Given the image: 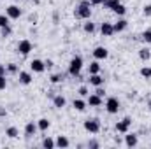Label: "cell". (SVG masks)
<instances>
[{"label":"cell","mask_w":151,"mask_h":149,"mask_svg":"<svg viewBox=\"0 0 151 149\" xmlns=\"http://www.w3.org/2000/svg\"><path fill=\"white\" fill-rule=\"evenodd\" d=\"M37 123H34V121H28L27 125H25V137L27 139H30V137H34L35 133H37Z\"/></svg>","instance_id":"5bb4252c"},{"label":"cell","mask_w":151,"mask_h":149,"mask_svg":"<svg viewBox=\"0 0 151 149\" xmlns=\"http://www.w3.org/2000/svg\"><path fill=\"white\" fill-rule=\"evenodd\" d=\"M139 58H141L142 62H150L151 60V49L150 47H141V49H139Z\"/></svg>","instance_id":"7402d4cb"},{"label":"cell","mask_w":151,"mask_h":149,"mask_svg":"<svg viewBox=\"0 0 151 149\" xmlns=\"http://www.w3.org/2000/svg\"><path fill=\"white\" fill-rule=\"evenodd\" d=\"M113 27H114V34H121V32H125V30H127L128 21H127L125 18H119L116 23H113Z\"/></svg>","instance_id":"9a60e30c"},{"label":"cell","mask_w":151,"mask_h":149,"mask_svg":"<svg viewBox=\"0 0 151 149\" xmlns=\"http://www.w3.org/2000/svg\"><path fill=\"white\" fill-rule=\"evenodd\" d=\"M83 65H84L83 58H81V56H74V58L69 62V69H67L69 75H72V77H79L81 70H83Z\"/></svg>","instance_id":"7a4b0ae2"},{"label":"cell","mask_w":151,"mask_h":149,"mask_svg":"<svg viewBox=\"0 0 151 149\" xmlns=\"http://www.w3.org/2000/svg\"><path fill=\"white\" fill-rule=\"evenodd\" d=\"M74 16L77 19H90L91 16V5L88 0H81L74 9Z\"/></svg>","instance_id":"6da1fadb"},{"label":"cell","mask_w":151,"mask_h":149,"mask_svg":"<svg viewBox=\"0 0 151 149\" xmlns=\"http://www.w3.org/2000/svg\"><path fill=\"white\" fill-rule=\"evenodd\" d=\"M0 30H2V37H4V39L9 37V35L12 34V30H11V25H9V27H4V28H0Z\"/></svg>","instance_id":"836d02e7"},{"label":"cell","mask_w":151,"mask_h":149,"mask_svg":"<svg viewBox=\"0 0 151 149\" xmlns=\"http://www.w3.org/2000/svg\"><path fill=\"white\" fill-rule=\"evenodd\" d=\"M83 30L86 32V34H95V30H97V27H95V23H91L90 19L83 25Z\"/></svg>","instance_id":"d4e9b609"},{"label":"cell","mask_w":151,"mask_h":149,"mask_svg":"<svg viewBox=\"0 0 151 149\" xmlns=\"http://www.w3.org/2000/svg\"><path fill=\"white\" fill-rule=\"evenodd\" d=\"M5 69H7V74H18V72H19V69H18V65H16V63H7V65H5Z\"/></svg>","instance_id":"f1b7e54d"},{"label":"cell","mask_w":151,"mask_h":149,"mask_svg":"<svg viewBox=\"0 0 151 149\" xmlns=\"http://www.w3.org/2000/svg\"><path fill=\"white\" fill-rule=\"evenodd\" d=\"M53 105H55L56 109H63V107L67 105V98H65L63 95H55V97H53Z\"/></svg>","instance_id":"ac0fdd59"},{"label":"cell","mask_w":151,"mask_h":149,"mask_svg":"<svg viewBox=\"0 0 151 149\" xmlns=\"http://www.w3.org/2000/svg\"><path fill=\"white\" fill-rule=\"evenodd\" d=\"M88 82L91 84V86H104V77L100 74H91V75H88Z\"/></svg>","instance_id":"e0dca14e"},{"label":"cell","mask_w":151,"mask_h":149,"mask_svg":"<svg viewBox=\"0 0 151 149\" xmlns=\"http://www.w3.org/2000/svg\"><path fill=\"white\" fill-rule=\"evenodd\" d=\"M30 70H32L34 74H42V72L46 70V63H44V60H39V58L32 60V62H30Z\"/></svg>","instance_id":"30bf717a"},{"label":"cell","mask_w":151,"mask_h":149,"mask_svg":"<svg viewBox=\"0 0 151 149\" xmlns=\"http://www.w3.org/2000/svg\"><path fill=\"white\" fill-rule=\"evenodd\" d=\"M119 107H121V104H119V100L116 97H107L106 98V111H107V114H118Z\"/></svg>","instance_id":"277c9868"},{"label":"cell","mask_w":151,"mask_h":149,"mask_svg":"<svg viewBox=\"0 0 151 149\" xmlns=\"http://www.w3.org/2000/svg\"><path fill=\"white\" fill-rule=\"evenodd\" d=\"M42 148L44 149H55L56 148L55 139H51V137H44V139H42Z\"/></svg>","instance_id":"cb8c5ba5"},{"label":"cell","mask_w":151,"mask_h":149,"mask_svg":"<svg viewBox=\"0 0 151 149\" xmlns=\"http://www.w3.org/2000/svg\"><path fill=\"white\" fill-rule=\"evenodd\" d=\"M44 63H46V69H53V67H55V62H53V60H49V58H47V60H44Z\"/></svg>","instance_id":"f35d334b"},{"label":"cell","mask_w":151,"mask_h":149,"mask_svg":"<svg viewBox=\"0 0 151 149\" xmlns=\"http://www.w3.org/2000/svg\"><path fill=\"white\" fill-rule=\"evenodd\" d=\"M100 70H102V67H100L99 60H95V62H91V63L88 65V75H91V74H100Z\"/></svg>","instance_id":"ffe728a7"},{"label":"cell","mask_w":151,"mask_h":149,"mask_svg":"<svg viewBox=\"0 0 151 149\" xmlns=\"http://www.w3.org/2000/svg\"><path fill=\"white\" fill-rule=\"evenodd\" d=\"M83 126H84V130L88 132V133H99L100 130H102V125H100V119L99 117H91V119H86L84 123H83Z\"/></svg>","instance_id":"3957f363"},{"label":"cell","mask_w":151,"mask_h":149,"mask_svg":"<svg viewBox=\"0 0 151 149\" xmlns=\"http://www.w3.org/2000/svg\"><path fill=\"white\" fill-rule=\"evenodd\" d=\"M49 126H51V121H49L47 117H40V119L37 121V128L40 130V132H47Z\"/></svg>","instance_id":"44dd1931"},{"label":"cell","mask_w":151,"mask_h":149,"mask_svg":"<svg viewBox=\"0 0 151 149\" xmlns=\"http://www.w3.org/2000/svg\"><path fill=\"white\" fill-rule=\"evenodd\" d=\"M141 75H142L144 79H151V67H148V65L142 67V69H141Z\"/></svg>","instance_id":"d6a6232c"},{"label":"cell","mask_w":151,"mask_h":149,"mask_svg":"<svg viewBox=\"0 0 151 149\" xmlns=\"http://www.w3.org/2000/svg\"><path fill=\"white\" fill-rule=\"evenodd\" d=\"M55 142H56V148H62V149H67L69 146H70V140H69L65 135H58Z\"/></svg>","instance_id":"d6986e66"},{"label":"cell","mask_w":151,"mask_h":149,"mask_svg":"<svg viewBox=\"0 0 151 149\" xmlns=\"http://www.w3.org/2000/svg\"><path fill=\"white\" fill-rule=\"evenodd\" d=\"M130 125H132V117L127 116V117H123L121 121H118V123L114 125V130H116L118 133H127V132H130Z\"/></svg>","instance_id":"5b68a950"},{"label":"cell","mask_w":151,"mask_h":149,"mask_svg":"<svg viewBox=\"0 0 151 149\" xmlns=\"http://www.w3.org/2000/svg\"><path fill=\"white\" fill-rule=\"evenodd\" d=\"M91 54H93V58L95 60H107L109 58V49L107 47H104V46H97L93 51H91Z\"/></svg>","instance_id":"52a82bcc"},{"label":"cell","mask_w":151,"mask_h":149,"mask_svg":"<svg viewBox=\"0 0 151 149\" xmlns=\"http://www.w3.org/2000/svg\"><path fill=\"white\" fill-rule=\"evenodd\" d=\"M118 4H119V0H104V2H102V5H104L106 9H111V11H113Z\"/></svg>","instance_id":"83f0119b"},{"label":"cell","mask_w":151,"mask_h":149,"mask_svg":"<svg viewBox=\"0 0 151 149\" xmlns=\"http://www.w3.org/2000/svg\"><path fill=\"white\" fill-rule=\"evenodd\" d=\"M32 81H34L32 72H27V70H19V72H18V82H19V84L28 86V84H32Z\"/></svg>","instance_id":"9c48e42d"},{"label":"cell","mask_w":151,"mask_h":149,"mask_svg":"<svg viewBox=\"0 0 151 149\" xmlns=\"http://www.w3.org/2000/svg\"><path fill=\"white\" fill-rule=\"evenodd\" d=\"M0 74H7V69H5V65H0Z\"/></svg>","instance_id":"b9f144b4"},{"label":"cell","mask_w":151,"mask_h":149,"mask_svg":"<svg viewBox=\"0 0 151 149\" xmlns=\"http://www.w3.org/2000/svg\"><path fill=\"white\" fill-rule=\"evenodd\" d=\"M88 148L90 149H99L100 148V142H99V140H90V142H88Z\"/></svg>","instance_id":"8d00e7d4"},{"label":"cell","mask_w":151,"mask_h":149,"mask_svg":"<svg viewBox=\"0 0 151 149\" xmlns=\"http://www.w3.org/2000/svg\"><path fill=\"white\" fill-rule=\"evenodd\" d=\"M62 81H63V74H51L49 75V82L51 84H58Z\"/></svg>","instance_id":"4316f807"},{"label":"cell","mask_w":151,"mask_h":149,"mask_svg":"<svg viewBox=\"0 0 151 149\" xmlns=\"http://www.w3.org/2000/svg\"><path fill=\"white\" fill-rule=\"evenodd\" d=\"M142 14H144L146 18H151V4H146V5L142 7Z\"/></svg>","instance_id":"e575fe53"},{"label":"cell","mask_w":151,"mask_h":149,"mask_svg":"<svg viewBox=\"0 0 151 149\" xmlns=\"http://www.w3.org/2000/svg\"><path fill=\"white\" fill-rule=\"evenodd\" d=\"M125 146H127V148H135V146H139V135L127 132V133H125Z\"/></svg>","instance_id":"4fadbf2b"},{"label":"cell","mask_w":151,"mask_h":149,"mask_svg":"<svg viewBox=\"0 0 151 149\" xmlns=\"http://www.w3.org/2000/svg\"><path fill=\"white\" fill-rule=\"evenodd\" d=\"M5 88H7V79L4 74H0V90H5Z\"/></svg>","instance_id":"d590c367"},{"label":"cell","mask_w":151,"mask_h":149,"mask_svg":"<svg viewBox=\"0 0 151 149\" xmlns=\"http://www.w3.org/2000/svg\"><path fill=\"white\" fill-rule=\"evenodd\" d=\"M16 49H18V53H19L21 56H27V54H30V51L34 49V46H32V42H30L28 39H23V40L18 42Z\"/></svg>","instance_id":"8992f818"},{"label":"cell","mask_w":151,"mask_h":149,"mask_svg":"<svg viewBox=\"0 0 151 149\" xmlns=\"http://www.w3.org/2000/svg\"><path fill=\"white\" fill-rule=\"evenodd\" d=\"M72 107H74L77 112H84L86 107H88V104H86V100L81 97V98H74V100H72Z\"/></svg>","instance_id":"2e32d148"},{"label":"cell","mask_w":151,"mask_h":149,"mask_svg":"<svg viewBox=\"0 0 151 149\" xmlns=\"http://www.w3.org/2000/svg\"><path fill=\"white\" fill-rule=\"evenodd\" d=\"M5 14H7L11 19H19L21 14H23V11H21L18 5H7V7H5Z\"/></svg>","instance_id":"8fae6325"},{"label":"cell","mask_w":151,"mask_h":149,"mask_svg":"<svg viewBox=\"0 0 151 149\" xmlns=\"http://www.w3.org/2000/svg\"><path fill=\"white\" fill-rule=\"evenodd\" d=\"M77 93H79V97H88V95H90V90H88V86L83 84V86L77 88Z\"/></svg>","instance_id":"1f68e13d"},{"label":"cell","mask_w":151,"mask_h":149,"mask_svg":"<svg viewBox=\"0 0 151 149\" xmlns=\"http://www.w3.org/2000/svg\"><path fill=\"white\" fill-rule=\"evenodd\" d=\"M11 18L7 16V14H0V28H4V27H9L11 23Z\"/></svg>","instance_id":"f546056e"},{"label":"cell","mask_w":151,"mask_h":149,"mask_svg":"<svg viewBox=\"0 0 151 149\" xmlns=\"http://www.w3.org/2000/svg\"><path fill=\"white\" fill-rule=\"evenodd\" d=\"M95 93H97V95H99V97H102V98H104V97H106V90H104V88H102V86H97V90H95Z\"/></svg>","instance_id":"74e56055"},{"label":"cell","mask_w":151,"mask_h":149,"mask_svg":"<svg viewBox=\"0 0 151 149\" xmlns=\"http://www.w3.org/2000/svg\"><path fill=\"white\" fill-rule=\"evenodd\" d=\"M141 39H142V42H144V44H151V28H150V30H144V32H142V35H141Z\"/></svg>","instance_id":"4dcf8cb0"},{"label":"cell","mask_w":151,"mask_h":149,"mask_svg":"<svg viewBox=\"0 0 151 149\" xmlns=\"http://www.w3.org/2000/svg\"><path fill=\"white\" fill-rule=\"evenodd\" d=\"M5 135L9 139H18L19 137V130L16 126H9V128H5Z\"/></svg>","instance_id":"603a6c76"},{"label":"cell","mask_w":151,"mask_h":149,"mask_svg":"<svg viewBox=\"0 0 151 149\" xmlns=\"http://www.w3.org/2000/svg\"><path fill=\"white\" fill-rule=\"evenodd\" d=\"M5 116H7V111L4 107H0V117H5Z\"/></svg>","instance_id":"60d3db41"},{"label":"cell","mask_w":151,"mask_h":149,"mask_svg":"<svg viewBox=\"0 0 151 149\" xmlns=\"http://www.w3.org/2000/svg\"><path fill=\"white\" fill-rule=\"evenodd\" d=\"M86 104H88V107H102L104 98L99 97L97 93H90V95L86 97Z\"/></svg>","instance_id":"ba28073f"},{"label":"cell","mask_w":151,"mask_h":149,"mask_svg":"<svg viewBox=\"0 0 151 149\" xmlns=\"http://www.w3.org/2000/svg\"><path fill=\"white\" fill-rule=\"evenodd\" d=\"M100 35H102V37H113V35H114L113 23H109V21L100 23Z\"/></svg>","instance_id":"7c38bea8"},{"label":"cell","mask_w":151,"mask_h":149,"mask_svg":"<svg viewBox=\"0 0 151 149\" xmlns=\"http://www.w3.org/2000/svg\"><path fill=\"white\" fill-rule=\"evenodd\" d=\"M88 2H90V5H91V7H95V5H102V2H104V0H88Z\"/></svg>","instance_id":"ab89813d"},{"label":"cell","mask_w":151,"mask_h":149,"mask_svg":"<svg viewBox=\"0 0 151 149\" xmlns=\"http://www.w3.org/2000/svg\"><path fill=\"white\" fill-rule=\"evenodd\" d=\"M113 12H114V14H118V16H125V14H127V7L119 2V4H118V5L113 9Z\"/></svg>","instance_id":"484cf974"},{"label":"cell","mask_w":151,"mask_h":149,"mask_svg":"<svg viewBox=\"0 0 151 149\" xmlns=\"http://www.w3.org/2000/svg\"><path fill=\"white\" fill-rule=\"evenodd\" d=\"M148 109H150V112H151V100H148Z\"/></svg>","instance_id":"7bdbcfd3"}]
</instances>
